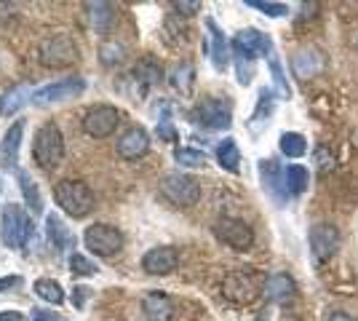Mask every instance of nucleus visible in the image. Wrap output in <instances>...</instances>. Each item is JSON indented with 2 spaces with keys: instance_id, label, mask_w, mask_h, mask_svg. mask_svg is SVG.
<instances>
[{
  "instance_id": "26",
  "label": "nucleus",
  "mask_w": 358,
  "mask_h": 321,
  "mask_svg": "<svg viewBox=\"0 0 358 321\" xmlns=\"http://www.w3.org/2000/svg\"><path fill=\"white\" fill-rule=\"evenodd\" d=\"M91 24L96 32H110L115 24V6L113 3H89Z\"/></svg>"
},
{
  "instance_id": "2",
  "label": "nucleus",
  "mask_w": 358,
  "mask_h": 321,
  "mask_svg": "<svg viewBox=\"0 0 358 321\" xmlns=\"http://www.w3.org/2000/svg\"><path fill=\"white\" fill-rule=\"evenodd\" d=\"M54 199L62 212H67L70 217H86L94 209V193L80 180H62L54 190Z\"/></svg>"
},
{
  "instance_id": "42",
  "label": "nucleus",
  "mask_w": 358,
  "mask_h": 321,
  "mask_svg": "<svg viewBox=\"0 0 358 321\" xmlns=\"http://www.w3.org/2000/svg\"><path fill=\"white\" fill-rule=\"evenodd\" d=\"M19 284H22V278H19V276H3V278H0V292L16 290Z\"/></svg>"
},
{
  "instance_id": "39",
  "label": "nucleus",
  "mask_w": 358,
  "mask_h": 321,
  "mask_svg": "<svg viewBox=\"0 0 358 321\" xmlns=\"http://www.w3.org/2000/svg\"><path fill=\"white\" fill-rule=\"evenodd\" d=\"M70 271H73V276H94V271H96V265L89 260V257H83V255H70Z\"/></svg>"
},
{
  "instance_id": "40",
  "label": "nucleus",
  "mask_w": 358,
  "mask_h": 321,
  "mask_svg": "<svg viewBox=\"0 0 358 321\" xmlns=\"http://www.w3.org/2000/svg\"><path fill=\"white\" fill-rule=\"evenodd\" d=\"M315 166H318L321 174H327V171L334 169V155L329 153L324 145H318V148H315Z\"/></svg>"
},
{
  "instance_id": "27",
  "label": "nucleus",
  "mask_w": 358,
  "mask_h": 321,
  "mask_svg": "<svg viewBox=\"0 0 358 321\" xmlns=\"http://www.w3.org/2000/svg\"><path fill=\"white\" fill-rule=\"evenodd\" d=\"M217 161H220V166L224 171H230V174H238L241 169V150L238 145H236V139H222L220 145H217Z\"/></svg>"
},
{
  "instance_id": "28",
  "label": "nucleus",
  "mask_w": 358,
  "mask_h": 321,
  "mask_svg": "<svg viewBox=\"0 0 358 321\" xmlns=\"http://www.w3.org/2000/svg\"><path fill=\"white\" fill-rule=\"evenodd\" d=\"M32 99L30 86H14L11 92L3 94L0 99V115H14L19 107H24Z\"/></svg>"
},
{
  "instance_id": "8",
  "label": "nucleus",
  "mask_w": 358,
  "mask_h": 321,
  "mask_svg": "<svg viewBox=\"0 0 358 321\" xmlns=\"http://www.w3.org/2000/svg\"><path fill=\"white\" fill-rule=\"evenodd\" d=\"M308 244H310V257L321 265V262L331 260L337 255V249H340V230L331 222H318L308 233Z\"/></svg>"
},
{
  "instance_id": "24",
  "label": "nucleus",
  "mask_w": 358,
  "mask_h": 321,
  "mask_svg": "<svg viewBox=\"0 0 358 321\" xmlns=\"http://www.w3.org/2000/svg\"><path fill=\"white\" fill-rule=\"evenodd\" d=\"M284 183H286V196L297 199V196H302L308 190V185H310V171L305 166H299V164H292V166L284 169Z\"/></svg>"
},
{
  "instance_id": "36",
  "label": "nucleus",
  "mask_w": 358,
  "mask_h": 321,
  "mask_svg": "<svg viewBox=\"0 0 358 321\" xmlns=\"http://www.w3.org/2000/svg\"><path fill=\"white\" fill-rule=\"evenodd\" d=\"M233 59H236V73H238V83L241 86H249L254 78V59L243 57V54H236L233 51Z\"/></svg>"
},
{
  "instance_id": "19",
  "label": "nucleus",
  "mask_w": 358,
  "mask_h": 321,
  "mask_svg": "<svg viewBox=\"0 0 358 321\" xmlns=\"http://www.w3.org/2000/svg\"><path fill=\"white\" fill-rule=\"evenodd\" d=\"M22 134H24V121L19 118L8 126L6 137L0 142V166L3 169H14L19 161V145H22Z\"/></svg>"
},
{
  "instance_id": "31",
  "label": "nucleus",
  "mask_w": 358,
  "mask_h": 321,
  "mask_svg": "<svg viewBox=\"0 0 358 321\" xmlns=\"http://www.w3.org/2000/svg\"><path fill=\"white\" fill-rule=\"evenodd\" d=\"M193 83H195V67L190 62H182L174 67L171 73V86L177 89L179 94H190L193 92Z\"/></svg>"
},
{
  "instance_id": "37",
  "label": "nucleus",
  "mask_w": 358,
  "mask_h": 321,
  "mask_svg": "<svg viewBox=\"0 0 358 321\" xmlns=\"http://www.w3.org/2000/svg\"><path fill=\"white\" fill-rule=\"evenodd\" d=\"M246 6L249 8H257V11H262L265 16H286L289 14V6L286 3H265V0H246Z\"/></svg>"
},
{
  "instance_id": "48",
  "label": "nucleus",
  "mask_w": 358,
  "mask_h": 321,
  "mask_svg": "<svg viewBox=\"0 0 358 321\" xmlns=\"http://www.w3.org/2000/svg\"><path fill=\"white\" fill-rule=\"evenodd\" d=\"M259 321H262V319H259Z\"/></svg>"
},
{
  "instance_id": "20",
  "label": "nucleus",
  "mask_w": 358,
  "mask_h": 321,
  "mask_svg": "<svg viewBox=\"0 0 358 321\" xmlns=\"http://www.w3.org/2000/svg\"><path fill=\"white\" fill-rule=\"evenodd\" d=\"M142 311L148 321H171L174 319V303L164 292H150L142 300Z\"/></svg>"
},
{
  "instance_id": "44",
  "label": "nucleus",
  "mask_w": 358,
  "mask_h": 321,
  "mask_svg": "<svg viewBox=\"0 0 358 321\" xmlns=\"http://www.w3.org/2000/svg\"><path fill=\"white\" fill-rule=\"evenodd\" d=\"M30 321H62L59 316H54L51 311H41V308H35V313L30 316Z\"/></svg>"
},
{
  "instance_id": "13",
  "label": "nucleus",
  "mask_w": 358,
  "mask_h": 321,
  "mask_svg": "<svg viewBox=\"0 0 358 321\" xmlns=\"http://www.w3.org/2000/svg\"><path fill=\"white\" fill-rule=\"evenodd\" d=\"M327 70V54L315 46H305L299 48L297 54L292 57V73L299 78V80H310V78H318Z\"/></svg>"
},
{
  "instance_id": "46",
  "label": "nucleus",
  "mask_w": 358,
  "mask_h": 321,
  "mask_svg": "<svg viewBox=\"0 0 358 321\" xmlns=\"http://www.w3.org/2000/svg\"><path fill=\"white\" fill-rule=\"evenodd\" d=\"M0 321H24V316L16 313V311H3V313H0Z\"/></svg>"
},
{
  "instance_id": "12",
  "label": "nucleus",
  "mask_w": 358,
  "mask_h": 321,
  "mask_svg": "<svg viewBox=\"0 0 358 321\" xmlns=\"http://www.w3.org/2000/svg\"><path fill=\"white\" fill-rule=\"evenodd\" d=\"M214 233L222 244L233 246L238 252H246L254 246V230L243 222V220H236V217H222L217 225H214Z\"/></svg>"
},
{
  "instance_id": "5",
  "label": "nucleus",
  "mask_w": 358,
  "mask_h": 321,
  "mask_svg": "<svg viewBox=\"0 0 358 321\" xmlns=\"http://www.w3.org/2000/svg\"><path fill=\"white\" fill-rule=\"evenodd\" d=\"M161 196L174 206H195L201 199V183L190 174L171 171L161 180Z\"/></svg>"
},
{
  "instance_id": "1",
  "label": "nucleus",
  "mask_w": 358,
  "mask_h": 321,
  "mask_svg": "<svg viewBox=\"0 0 358 321\" xmlns=\"http://www.w3.org/2000/svg\"><path fill=\"white\" fill-rule=\"evenodd\" d=\"M32 158L35 164L43 169H54L64 158V137H62L59 126L54 121H45L32 139Z\"/></svg>"
},
{
  "instance_id": "43",
  "label": "nucleus",
  "mask_w": 358,
  "mask_h": 321,
  "mask_svg": "<svg viewBox=\"0 0 358 321\" xmlns=\"http://www.w3.org/2000/svg\"><path fill=\"white\" fill-rule=\"evenodd\" d=\"M174 8H177L179 14H195V11H201V3H171Z\"/></svg>"
},
{
  "instance_id": "38",
  "label": "nucleus",
  "mask_w": 358,
  "mask_h": 321,
  "mask_svg": "<svg viewBox=\"0 0 358 321\" xmlns=\"http://www.w3.org/2000/svg\"><path fill=\"white\" fill-rule=\"evenodd\" d=\"M99 59H102V64H107V67L118 64V62L123 59V46H120V43H102Z\"/></svg>"
},
{
  "instance_id": "34",
  "label": "nucleus",
  "mask_w": 358,
  "mask_h": 321,
  "mask_svg": "<svg viewBox=\"0 0 358 321\" xmlns=\"http://www.w3.org/2000/svg\"><path fill=\"white\" fill-rule=\"evenodd\" d=\"M185 24L179 22V16H169L164 22V41L169 46H177L179 41H185Z\"/></svg>"
},
{
  "instance_id": "30",
  "label": "nucleus",
  "mask_w": 358,
  "mask_h": 321,
  "mask_svg": "<svg viewBox=\"0 0 358 321\" xmlns=\"http://www.w3.org/2000/svg\"><path fill=\"white\" fill-rule=\"evenodd\" d=\"M278 148H281V153L286 158H302V155L308 153V139L299 131H284L281 139H278Z\"/></svg>"
},
{
  "instance_id": "33",
  "label": "nucleus",
  "mask_w": 358,
  "mask_h": 321,
  "mask_svg": "<svg viewBox=\"0 0 358 321\" xmlns=\"http://www.w3.org/2000/svg\"><path fill=\"white\" fill-rule=\"evenodd\" d=\"M268 70H270V76H273L275 89H278V97H281V99H292V86H289V80H286L284 64H281V59H278L275 54L268 57Z\"/></svg>"
},
{
  "instance_id": "6",
  "label": "nucleus",
  "mask_w": 358,
  "mask_h": 321,
  "mask_svg": "<svg viewBox=\"0 0 358 321\" xmlns=\"http://www.w3.org/2000/svg\"><path fill=\"white\" fill-rule=\"evenodd\" d=\"M83 244L96 257H115L123 249V233L118 228H113V225H107V222H96V225L86 228Z\"/></svg>"
},
{
  "instance_id": "7",
  "label": "nucleus",
  "mask_w": 358,
  "mask_h": 321,
  "mask_svg": "<svg viewBox=\"0 0 358 321\" xmlns=\"http://www.w3.org/2000/svg\"><path fill=\"white\" fill-rule=\"evenodd\" d=\"M222 294L230 303H236V306H249L259 294V281L249 271H233V273L224 276Z\"/></svg>"
},
{
  "instance_id": "15",
  "label": "nucleus",
  "mask_w": 358,
  "mask_h": 321,
  "mask_svg": "<svg viewBox=\"0 0 358 321\" xmlns=\"http://www.w3.org/2000/svg\"><path fill=\"white\" fill-rule=\"evenodd\" d=\"M259 180H262V187L268 190V196L278 206L284 204L289 196H286V183H284V169L275 158H265L259 161Z\"/></svg>"
},
{
  "instance_id": "41",
  "label": "nucleus",
  "mask_w": 358,
  "mask_h": 321,
  "mask_svg": "<svg viewBox=\"0 0 358 321\" xmlns=\"http://www.w3.org/2000/svg\"><path fill=\"white\" fill-rule=\"evenodd\" d=\"M158 137L166 139V142H174L177 139V129L171 126V118H164V121L158 123Z\"/></svg>"
},
{
  "instance_id": "3",
  "label": "nucleus",
  "mask_w": 358,
  "mask_h": 321,
  "mask_svg": "<svg viewBox=\"0 0 358 321\" xmlns=\"http://www.w3.org/2000/svg\"><path fill=\"white\" fill-rule=\"evenodd\" d=\"M190 118H193V123H198L201 129H206V131H227L230 123H233V107H230L227 99L206 97V99H201V102L193 107Z\"/></svg>"
},
{
  "instance_id": "21",
  "label": "nucleus",
  "mask_w": 358,
  "mask_h": 321,
  "mask_svg": "<svg viewBox=\"0 0 358 321\" xmlns=\"http://www.w3.org/2000/svg\"><path fill=\"white\" fill-rule=\"evenodd\" d=\"M265 294H268L270 303H278V306L289 303V300L294 297V281H292V276L273 273L268 281H265Z\"/></svg>"
},
{
  "instance_id": "35",
  "label": "nucleus",
  "mask_w": 358,
  "mask_h": 321,
  "mask_svg": "<svg viewBox=\"0 0 358 321\" xmlns=\"http://www.w3.org/2000/svg\"><path fill=\"white\" fill-rule=\"evenodd\" d=\"M174 161H177L179 166H203V161H206V155L201 153V150H195V148H177L174 150Z\"/></svg>"
},
{
  "instance_id": "22",
  "label": "nucleus",
  "mask_w": 358,
  "mask_h": 321,
  "mask_svg": "<svg viewBox=\"0 0 358 321\" xmlns=\"http://www.w3.org/2000/svg\"><path fill=\"white\" fill-rule=\"evenodd\" d=\"M273 113H275V99H273V92H270V89H262V92H259V102H257V107H254V115L249 118V131L259 134V131L270 123Z\"/></svg>"
},
{
  "instance_id": "4",
  "label": "nucleus",
  "mask_w": 358,
  "mask_h": 321,
  "mask_svg": "<svg viewBox=\"0 0 358 321\" xmlns=\"http://www.w3.org/2000/svg\"><path fill=\"white\" fill-rule=\"evenodd\" d=\"M30 236H32L30 214L24 212L22 206H16V204H8L3 209V214H0V238H3V244L11 246V249H19V246L27 244Z\"/></svg>"
},
{
  "instance_id": "25",
  "label": "nucleus",
  "mask_w": 358,
  "mask_h": 321,
  "mask_svg": "<svg viewBox=\"0 0 358 321\" xmlns=\"http://www.w3.org/2000/svg\"><path fill=\"white\" fill-rule=\"evenodd\" d=\"M161 76H164V70H161V64L152 59V57L139 62L134 67V73H131L134 83L142 86V92H148L150 86H155V83H161Z\"/></svg>"
},
{
  "instance_id": "45",
  "label": "nucleus",
  "mask_w": 358,
  "mask_h": 321,
  "mask_svg": "<svg viewBox=\"0 0 358 321\" xmlns=\"http://www.w3.org/2000/svg\"><path fill=\"white\" fill-rule=\"evenodd\" d=\"M86 297H89V290H86V287H75V294H73L75 308H83V303H86Z\"/></svg>"
},
{
  "instance_id": "23",
  "label": "nucleus",
  "mask_w": 358,
  "mask_h": 321,
  "mask_svg": "<svg viewBox=\"0 0 358 321\" xmlns=\"http://www.w3.org/2000/svg\"><path fill=\"white\" fill-rule=\"evenodd\" d=\"M45 233H48V241L57 252H64L67 246H75V236L64 228V222L59 220V214H48L45 217Z\"/></svg>"
},
{
  "instance_id": "32",
  "label": "nucleus",
  "mask_w": 358,
  "mask_h": 321,
  "mask_svg": "<svg viewBox=\"0 0 358 321\" xmlns=\"http://www.w3.org/2000/svg\"><path fill=\"white\" fill-rule=\"evenodd\" d=\"M35 294L45 300V303H54V306H59L62 300H64V292H62L59 281H54V278H38L35 281Z\"/></svg>"
},
{
  "instance_id": "16",
  "label": "nucleus",
  "mask_w": 358,
  "mask_h": 321,
  "mask_svg": "<svg viewBox=\"0 0 358 321\" xmlns=\"http://www.w3.org/2000/svg\"><path fill=\"white\" fill-rule=\"evenodd\" d=\"M179 265V252L174 246H152L142 257V268L150 276H166Z\"/></svg>"
},
{
  "instance_id": "14",
  "label": "nucleus",
  "mask_w": 358,
  "mask_h": 321,
  "mask_svg": "<svg viewBox=\"0 0 358 321\" xmlns=\"http://www.w3.org/2000/svg\"><path fill=\"white\" fill-rule=\"evenodd\" d=\"M233 51L236 54H243L249 59H257V57H273V41H270L265 32L254 30H241L236 38H233Z\"/></svg>"
},
{
  "instance_id": "9",
  "label": "nucleus",
  "mask_w": 358,
  "mask_h": 321,
  "mask_svg": "<svg viewBox=\"0 0 358 321\" xmlns=\"http://www.w3.org/2000/svg\"><path fill=\"white\" fill-rule=\"evenodd\" d=\"M41 64L45 67H67V64H73L78 59V48H75L73 38L70 35H51V38H45L43 43H41Z\"/></svg>"
},
{
  "instance_id": "47",
  "label": "nucleus",
  "mask_w": 358,
  "mask_h": 321,
  "mask_svg": "<svg viewBox=\"0 0 358 321\" xmlns=\"http://www.w3.org/2000/svg\"><path fill=\"white\" fill-rule=\"evenodd\" d=\"M327 321H356L353 316H348V313H343V311H334V313H329Z\"/></svg>"
},
{
  "instance_id": "18",
  "label": "nucleus",
  "mask_w": 358,
  "mask_h": 321,
  "mask_svg": "<svg viewBox=\"0 0 358 321\" xmlns=\"http://www.w3.org/2000/svg\"><path fill=\"white\" fill-rule=\"evenodd\" d=\"M148 150H150V134L142 126L129 129V131L118 139V155L126 158V161H136V158H142Z\"/></svg>"
},
{
  "instance_id": "11",
  "label": "nucleus",
  "mask_w": 358,
  "mask_h": 321,
  "mask_svg": "<svg viewBox=\"0 0 358 321\" xmlns=\"http://www.w3.org/2000/svg\"><path fill=\"white\" fill-rule=\"evenodd\" d=\"M86 92V80L83 78H62V80H54V83H48L43 89H38V92L32 94V102L35 105H51V102H62V99H70V97H80V94Z\"/></svg>"
},
{
  "instance_id": "10",
  "label": "nucleus",
  "mask_w": 358,
  "mask_h": 321,
  "mask_svg": "<svg viewBox=\"0 0 358 321\" xmlns=\"http://www.w3.org/2000/svg\"><path fill=\"white\" fill-rule=\"evenodd\" d=\"M120 123V113L113 105H94L91 110H86L83 115V134H89L94 139L110 137Z\"/></svg>"
},
{
  "instance_id": "29",
  "label": "nucleus",
  "mask_w": 358,
  "mask_h": 321,
  "mask_svg": "<svg viewBox=\"0 0 358 321\" xmlns=\"http://www.w3.org/2000/svg\"><path fill=\"white\" fill-rule=\"evenodd\" d=\"M16 180H19V187H22V196L27 201V206L32 209V214H41L43 212V199H41V193H38V185L32 183V177L27 171H16Z\"/></svg>"
},
{
  "instance_id": "17",
  "label": "nucleus",
  "mask_w": 358,
  "mask_h": 321,
  "mask_svg": "<svg viewBox=\"0 0 358 321\" xmlns=\"http://www.w3.org/2000/svg\"><path fill=\"white\" fill-rule=\"evenodd\" d=\"M206 30H209V57L214 62V67L224 73L227 70V64L233 59V46H227V38H224V32L220 30V24L214 22V19H206Z\"/></svg>"
}]
</instances>
